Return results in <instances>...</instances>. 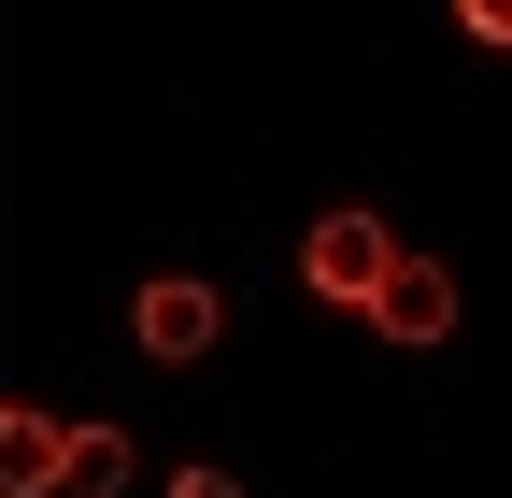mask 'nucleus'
I'll return each mask as SVG.
<instances>
[{"mask_svg":"<svg viewBox=\"0 0 512 498\" xmlns=\"http://www.w3.org/2000/svg\"><path fill=\"white\" fill-rule=\"evenodd\" d=\"M299 285L342 299V314H370L384 285H399V242H384V214H313L299 228Z\"/></svg>","mask_w":512,"mask_h":498,"instance_id":"f257e3e1","label":"nucleus"},{"mask_svg":"<svg viewBox=\"0 0 512 498\" xmlns=\"http://www.w3.org/2000/svg\"><path fill=\"white\" fill-rule=\"evenodd\" d=\"M214 328H228V299H214L200 271H157L143 299H128V342H143L157 370H200V356H214Z\"/></svg>","mask_w":512,"mask_h":498,"instance_id":"f03ea898","label":"nucleus"},{"mask_svg":"<svg viewBox=\"0 0 512 498\" xmlns=\"http://www.w3.org/2000/svg\"><path fill=\"white\" fill-rule=\"evenodd\" d=\"M0 498H72V413H0Z\"/></svg>","mask_w":512,"mask_h":498,"instance_id":"7ed1b4c3","label":"nucleus"},{"mask_svg":"<svg viewBox=\"0 0 512 498\" xmlns=\"http://www.w3.org/2000/svg\"><path fill=\"white\" fill-rule=\"evenodd\" d=\"M370 328H384V342H413V356H427V342H456V271H441V257H399V285L370 299Z\"/></svg>","mask_w":512,"mask_h":498,"instance_id":"20e7f679","label":"nucleus"},{"mask_svg":"<svg viewBox=\"0 0 512 498\" xmlns=\"http://www.w3.org/2000/svg\"><path fill=\"white\" fill-rule=\"evenodd\" d=\"M72 498H128V427H72Z\"/></svg>","mask_w":512,"mask_h":498,"instance_id":"39448f33","label":"nucleus"},{"mask_svg":"<svg viewBox=\"0 0 512 498\" xmlns=\"http://www.w3.org/2000/svg\"><path fill=\"white\" fill-rule=\"evenodd\" d=\"M456 29H470V43H498V57H512V0H456Z\"/></svg>","mask_w":512,"mask_h":498,"instance_id":"423d86ee","label":"nucleus"},{"mask_svg":"<svg viewBox=\"0 0 512 498\" xmlns=\"http://www.w3.org/2000/svg\"><path fill=\"white\" fill-rule=\"evenodd\" d=\"M171 498H242V484L228 470H171Z\"/></svg>","mask_w":512,"mask_h":498,"instance_id":"0eeeda50","label":"nucleus"}]
</instances>
